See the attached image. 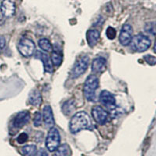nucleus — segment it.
I'll list each match as a JSON object with an SVG mask.
<instances>
[{"mask_svg": "<svg viewBox=\"0 0 156 156\" xmlns=\"http://www.w3.org/2000/svg\"><path fill=\"white\" fill-rule=\"evenodd\" d=\"M39 47L44 51H51L52 50V45H51V42L48 41L46 38L40 39L38 41Z\"/></svg>", "mask_w": 156, "mask_h": 156, "instance_id": "20", "label": "nucleus"}, {"mask_svg": "<svg viewBox=\"0 0 156 156\" xmlns=\"http://www.w3.org/2000/svg\"><path fill=\"white\" fill-rule=\"evenodd\" d=\"M51 62L55 66H60L62 62V54L58 51H53L51 55Z\"/></svg>", "mask_w": 156, "mask_h": 156, "instance_id": "19", "label": "nucleus"}, {"mask_svg": "<svg viewBox=\"0 0 156 156\" xmlns=\"http://www.w3.org/2000/svg\"><path fill=\"white\" fill-rule=\"evenodd\" d=\"M37 156H48V154L46 150H44V148H41L39 149V151H37Z\"/></svg>", "mask_w": 156, "mask_h": 156, "instance_id": "27", "label": "nucleus"}, {"mask_svg": "<svg viewBox=\"0 0 156 156\" xmlns=\"http://www.w3.org/2000/svg\"><path fill=\"white\" fill-rule=\"evenodd\" d=\"M98 85L99 80L95 75L90 74L87 76L83 85V94L87 101H94L95 98V90L98 87Z\"/></svg>", "mask_w": 156, "mask_h": 156, "instance_id": "2", "label": "nucleus"}, {"mask_svg": "<svg viewBox=\"0 0 156 156\" xmlns=\"http://www.w3.org/2000/svg\"><path fill=\"white\" fill-rule=\"evenodd\" d=\"M100 37V33L98 30H89L86 34V39L90 47L95 46Z\"/></svg>", "mask_w": 156, "mask_h": 156, "instance_id": "15", "label": "nucleus"}, {"mask_svg": "<svg viewBox=\"0 0 156 156\" xmlns=\"http://www.w3.org/2000/svg\"><path fill=\"white\" fill-rule=\"evenodd\" d=\"M89 60H90V58H89L88 55H84L80 57L76 61L73 69H72V72H71L72 77L76 78L78 76H81L82 74H83L84 72L87 70V67H88Z\"/></svg>", "mask_w": 156, "mask_h": 156, "instance_id": "6", "label": "nucleus"}, {"mask_svg": "<svg viewBox=\"0 0 156 156\" xmlns=\"http://www.w3.org/2000/svg\"><path fill=\"white\" fill-rule=\"evenodd\" d=\"M60 135L58 129L55 127H51L47 135L45 145L49 151H55L60 145Z\"/></svg>", "mask_w": 156, "mask_h": 156, "instance_id": "4", "label": "nucleus"}, {"mask_svg": "<svg viewBox=\"0 0 156 156\" xmlns=\"http://www.w3.org/2000/svg\"><path fill=\"white\" fill-rule=\"evenodd\" d=\"M55 151V153L53 156H70L72 154L70 147L67 144L59 145Z\"/></svg>", "mask_w": 156, "mask_h": 156, "instance_id": "17", "label": "nucleus"}, {"mask_svg": "<svg viewBox=\"0 0 156 156\" xmlns=\"http://www.w3.org/2000/svg\"><path fill=\"white\" fill-rule=\"evenodd\" d=\"M34 58H38L41 61H42L43 65H44V69L45 73H51L53 72V66H52V62L50 60V58L47 54L42 52L41 51H37L34 55Z\"/></svg>", "mask_w": 156, "mask_h": 156, "instance_id": "12", "label": "nucleus"}, {"mask_svg": "<svg viewBox=\"0 0 156 156\" xmlns=\"http://www.w3.org/2000/svg\"><path fill=\"white\" fill-rule=\"evenodd\" d=\"M106 69V60L102 57H98L92 61L91 70L94 73H101Z\"/></svg>", "mask_w": 156, "mask_h": 156, "instance_id": "13", "label": "nucleus"}, {"mask_svg": "<svg viewBox=\"0 0 156 156\" xmlns=\"http://www.w3.org/2000/svg\"><path fill=\"white\" fill-rule=\"evenodd\" d=\"M91 115L95 122L100 125H104L108 120V112L99 105L93 107L91 110Z\"/></svg>", "mask_w": 156, "mask_h": 156, "instance_id": "8", "label": "nucleus"}, {"mask_svg": "<svg viewBox=\"0 0 156 156\" xmlns=\"http://www.w3.org/2000/svg\"><path fill=\"white\" fill-rule=\"evenodd\" d=\"M154 51L156 53V40H155V42H154Z\"/></svg>", "mask_w": 156, "mask_h": 156, "instance_id": "29", "label": "nucleus"}, {"mask_svg": "<svg viewBox=\"0 0 156 156\" xmlns=\"http://www.w3.org/2000/svg\"><path fill=\"white\" fill-rule=\"evenodd\" d=\"M133 38V27L129 23H125L122 26L119 36V42L123 46H126L130 44Z\"/></svg>", "mask_w": 156, "mask_h": 156, "instance_id": "7", "label": "nucleus"}, {"mask_svg": "<svg viewBox=\"0 0 156 156\" xmlns=\"http://www.w3.org/2000/svg\"><path fill=\"white\" fill-rule=\"evenodd\" d=\"M41 119H42V115L39 112H37L34 114V126H39L41 124Z\"/></svg>", "mask_w": 156, "mask_h": 156, "instance_id": "24", "label": "nucleus"}, {"mask_svg": "<svg viewBox=\"0 0 156 156\" xmlns=\"http://www.w3.org/2000/svg\"><path fill=\"white\" fill-rule=\"evenodd\" d=\"M5 39L3 36H0V49L5 48Z\"/></svg>", "mask_w": 156, "mask_h": 156, "instance_id": "28", "label": "nucleus"}, {"mask_svg": "<svg viewBox=\"0 0 156 156\" xmlns=\"http://www.w3.org/2000/svg\"><path fill=\"white\" fill-rule=\"evenodd\" d=\"M151 39L147 36L142 34L135 35L132 38L131 42H130L132 49L134 50L135 51H138V52L145 51L146 50L148 49L149 47L151 46Z\"/></svg>", "mask_w": 156, "mask_h": 156, "instance_id": "3", "label": "nucleus"}, {"mask_svg": "<svg viewBox=\"0 0 156 156\" xmlns=\"http://www.w3.org/2000/svg\"><path fill=\"white\" fill-rule=\"evenodd\" d=\"M41 101H42V98H41V94L40 91L37 90H32L29 95V102L32 105L38 106L41 105Z\"/></svg>", "mask_w": 156, "mask_h": 156, "instance_id": "16", "label": "nucleus"}, {"mask_svg": "<svg viewBox=\"0 0 156 156\" xmlns=\"http://www.w3.org/2000/svg\"><path fill=\"white\" fill-rule=\"evenodd\" d=\"M30 120V112L28 111H21L15 116L14 119L12 121V124L15 128H22L27 124Z\"/></svg>", "mask_w": 156, "mask_h": 156, "instance_id": "11", "label": "nucleus"}, {"mask_svg": "<svg viewBox=\"0 0 156 156\" xmlns=\"http://www.w3.org/2000/svg\"><path fill=\"white\" fill-rule=\"evenodd\" d=\"M18 51L23 56L30 57L34 54L35 51V44L32 40L23 37L18 44Z\"/></svg>", "mask_w": 156, "mask_h": 156, "instance_id": "5", "label": "nucleus"}, {"mask_svg": "<svg viewBox=\"0 0 156 156\" xmlns=\"http://www.w3.org/2000/svg\"><path fill=\"white\" fill-rule=\"evenodd\" d=\"M27 139H28V135L26 133H22L18 136L17 142L19 144H23L27 141Z\"/></svg>", "mask_w": 156, "mask_h": 156, "instance_id": "26", "label": "nucleus"}, {"mask_svg": "<svg viewBox=\"0 0 156 156\" xmlns=\"http://www.w3.org/2000/svg\"><path fill=\"white\" fill-rule=\"evenodd\" d=\"M106 36L110 40H113L116 36V30L112 27H108L106 30Z\"/></svg>", "mask_w": 156, "mask_h": 156, "instance_id": "23", "label": "nucleus"}, {"mask_svg": "<svg viewBox=\"0 0 156 156\" xmlns=\"http://www.w3.org/2000/svg\"><path fill=\"white\" fill-rule=\"evenodd\" d=\"M21 153L23 156H35L37 154V147L33 144L26 145L21 148Z\"/></svg>", "mask_w": 156, "mask_h": 156, "instance_id": "18", "label": "nucleus"}, {"mask_svg": "<svg viewBox=\"0 0 156 156\" xmlns=\"http://www.w3.org/2000/svg\"><path fill=\"white\" fill-rule=\"evenodd\" d=\"M144 30L151 35L156 34V22H148L144 25Z\"/></svg>", "mask_w": 156, "mask_h": 156, "instance_id": "22", "label": "nucleus"}, {"mask_svg": "<svg viewBox=\"0 0 156 156\" xmlns=\"http://www.w3.org/2000/svg\"><path fill=\"white\" fill-rule=\"evenodd\" d=\"M93 127L90 117L83 111L76 112L69 122V129L72 133H76L83 129H92Z\"/></svg>", "mask_w": 156, "mask_h": 156, "instance_id": "1", "label": "nucleus"}, {"mask_svg": "<svg viewBox=\"0 0 156 156\" xmlns=\"http://www.w3.org/2000/svg\"><path fill=\"white\" fill-rule=\"evenodd\" d=\"M144 60L147 63H148L149 65H151V66H153L154 64H156V58L154 57L153 55H144Z\"/></svg>", "mask_w": 156, "mask_h": 156, "instance_id": "25", "label": "nucleus"}, {"mask_svg": "<svg viewBox=\"0 0 156 156\" xmlns=\"http://www.w3.org/2000/svg\"><path fill=\"white\" fill-rule=\"evenodd\" d=\"M74 108L75 105L73 100H69V101H66L62 105V111H63L64 114H66V115H69L74 110Z\"/></svg>", "mask_w": 156, "mask_h": 156, "instance_id": "21", "label": "nucleus"}, {"mask_svg": "<svg viewBox=\"0 0 156 156\" xmlns=\"http://www.w3.org/2000/svg\"><path fill=\"white\" fill-rule=\"evenodd\" d=\"M1 12L5 17H11L15 14L16 5L13 0H3L1 4Z\"/></svg>", "mask_w": 156, "mask_h": 156, "instance_id": "10", "label": "nucleus"}, {"mask_svg": "<svg viewBox=\"0 0 156 156\" xmlns=\"http://www.w3.org/2000/svg\"><path fill=\"white\" fill-rule=\"evenodd\" d=\"M100 102L108 109H114L115 108V98L112 94L108 90H102L99 96Z\"/></svg>", "mask_w": 156, "mask_h": 156, "instance_id": "9", "label": "nucleus"}, {"mask_svg": "<svg viewBox=\"0 0 156 156\" xmlns=\"http://www.w3.org/2000/svg\"><path fill=\"white\" fill-rule=\"evenodd\" d=\"M0 50H1V49H0Z\"/></svg>", "mask_w": 156, "mask_h": 156, "instance_id": "30", "label": "nucleus"}, {"mask_svg": "<svg viewBox=\"0 0 156 156\" xmlns=\"http://www.w3.org/2000/svg\"><path fill=\"white\" fill-rule=\"evenodd\" d=\"M42 117L44 119V122L47 126L48 127H52L55 123L54 120L53 113H52V110L49 105H45L43 108L42 112Z\"/></svg>", "mask_w": 156, "mask_h": 156, "instance_id": "14", "label": "nucleus"}]
</instances>
